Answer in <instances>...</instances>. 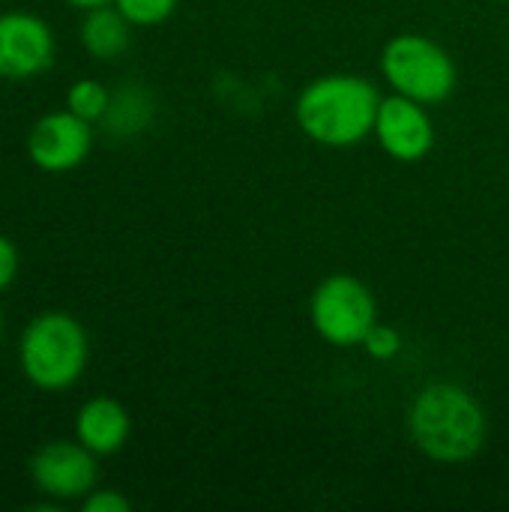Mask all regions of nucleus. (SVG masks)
<instances>
[{"instance_id": "obj_15", "label": "nucleus", "mask_w": 509, "mask_h": 512, "mask_svg": "<svg viewBox=\"0 0 509 512\" xmlns=\"http://www.w3.org/2000/svg\"><path fill=\"white\" fill-rule=\"evenodd\" d=\"M363 348H366V354H369L372 360L387 363V360H396V357H399V351H402V336H399V330H393V327H387V324L378 321V324L366 333Z\"/></svg>"}, {"instance_id": "obj_1", "label": "nucleus", "mask_w": 509, "mask_h": 512, "mask_svg": "<svg viewBox=\"0 0 509 512\" xmlns=\"http://www.w3.org/2000/svg\"><path fill=\"white\" fill-rule=\"evenodd\" d=\"M486 411L459 384H426L408 408L414 447L438 465H465L486 447Z\"/></svg>"}, {"instance_id": "obj_9", "label": "nucleus", "mask_w": 509, "mask_h": 512, "mask_svg": "<svg viewBox=\"0 0 509 512\" xmlns=\"http://www.w3.org/2000/svg\"><path fill=\"white\" fill-rule=\"evenodd\" d=\"M429 105L408 99L402 93L381 96L375 117V138L381 150L396 162H423L435 147V123L426 111Z\"/></svg>"}, {"instance_id": "obj_10", "label": "nucleus", "mask_w": 509, "mask_h": 512, "mask_svg": "<svg viewBox=\"0 0 509 512\" xmlns=\"http://www.w3.org/2000/svg\"><path fill=\"white\" fill-rule=\"evenodd\" d=\"M132 417L123 402L111 396L87 399L75 414V441L84 444L93 456H114L129 444Z\"/></svg>"}, {"instance_id": "obj_12", "label": "nucleus", "mask_w": 509, "mask_h": 512, "mask_svg": "<svg viewBox=\"0 0 509 512\" xmlns=\"http://www.w3.org/2000/svg\"><path fill=\"white\" fill-rule=\"evenodd\" d=\"M153 120V99L144 87H120L111 93V105L102 117V126L108 135L117 138H132L141 135Z\"/></svg>"}, {"instance_id": "obj_11", "label": "nucleus", "mask_w": 509, "mask_h": 512, "mask_svg": "<svg viewBox=\"0 0 509 512\" xmlns=\"http://www.w3.org/2000/svg\"><path fill=\"white\" fill-rule=\"evenodd\" d=\"M78 39L90 57L117 60L132 42V24L123 18V12L114 3L96 6V9L84 12L81 27H78Z\"/></svg>"}, {"instance_id": "obj_19", "label": "nucleus", "mask_w": 509, "mask_h": 512, "mask_svg": "<svg viewBox=\"0 0 509 512\" xmlns=\"http://www.w3.org/2000/svg\"><path fill=\"white\" fill-rule=\"evenodd\" d=\"M0 336H3V312H0Z\"/></svg>"}, {"instance_id": "obj_18", "label": "nucleus", "mask_w": 509, "mask_h": 512, "mask_svg": "<svg viewBox=\"0 0 509 512\" xmlns=\"http://www.w3.org/2000/svg\"><path fill=\"white\" fill-rule=\"evenodd\" d=\"M69 6H75V9H96V6H108V3H114V0H66Z\"/></svg>"}, {"instance_id": "obj_17", "label": "nucleus", "mask_w": 509, "mask_h": 512, "mask_svg": "<svg viewBox=\"0 0 509 512\" xmlns=\"http://www.w3.org/2000/svg\"><path fill=\"white\" fill-rule=\"evenodd\" d=\"M18 267H21V255H18L15 240H9L6 234H0V294L15 285Z\"/></svg>"}, {"instance_id": "obj_3", "label": "nucleus", "mask_w": 509, "mask_h": 512, "mask_svg": "<svg viewBox=\"0 0 509 512\" xmlns=\"http://www.w3.org/2000/svg\"><path fill=\"white\" fill-rule=\"evenodd\" d=\"M90 363V336L84 324L60 309L39 312L18 339V369L39 393L72 390Z\"/></svg>"}, {"instance_id": "obj_16", "label": "nucleus", "mask_w": 509, "mask_h": 512, "mask_svg": "<svg viewBox=\"0 0 509 512\" xmlns=\"http://www.w3.org/2000/svg\"><path fill=\"white\" fill-rule=\"evenodd\" d=\"M84 512H129L132 501L117 492V489H93L84 501H81Z\"/></svg>"}, {"instance_id": "obj_5", "label": "nucleus", "mask_w": 509, "mask_h": 512, "mask_svg": "<svg viewBox=\"0 0 509 512\" xmlns=\"http://www.w3.org/2000/svg\"><path fill=\"white\" fill-rule=\"evenodd\" d=\"M309 318L324 342L336 348H354L363 345L366 333L378 324V303L363 279L351 273H333L312 291Z\"/></svg>"}, {"instance_id": "obj_4", "label": "nucleus", "mask_w": 509, "mask_h": 512, "mask_svg": "<svg viewBox=\"0 0 509 512\" xmlns=\"http://www.w3.org/2000/svg\"><path fill=\"white\" fill-rule=\"evenodd\" d=\"M381 72L393 93L423 105H441L453 96L459 75L450 51L423 33H399L381 51Z\"/></svg>"}, {"instance_id": "obj_13", "label": "nucleus", "mask_w": 509, "mask_h": 512, "mask_svg": "<svg viewBox=\"0 0 509 512\" xmlns=\"http://www.w3.org/2000/svg\"><path fill=\"white\" fill-rule=\"evenodd\" d=\"M111 105V90L102 81L93 78H78L69 90H66V108L72 114H78L87 123H102L105 111Z\"/></svg>"}, {"instance_id": "obj_6", "label": "nucleus", "mask_w": 509, "mask_h": 512, "mask_svg": "<svg viewBox=\"0 0 509 512\" xmlns=\"http://www.w3.org/2000/svg\"><path fill=\"white\" fill-rule=\"evenodd\" d=\"M99 456H93L84 444L72 441H48L42 444L30 462L27 474L39 495L51 498L54 504L84 501L99 483Z\"/></svg>"}, {"instance_id": "obj_2", "label": "nucleus", "mask_w": 509, "mask_h": 512, "mask_svg": "<svg viewBox=\"0 0 509 512\" xmlns=\"http://www.w3.org/2000/svg\"><path fill=\"white\" fill-rule=\"evenodd\" d=\"M381 93L372 81L351 72H333L309 81L294 105L300 132L321 147H354L375 132Z\"/></svg>"}, {"instance_id": "obj_14", "label": "nucleus", "mask_w": 509, "mask_h": 512, "mask_svg": "<svg viewBox=\"0 0 509 512\" xmlns=\"http://www.w3.org/2000/svg\"><path fill=\"white\" fill-rule=\"evenodd\" d=\"M114 6L132 27H156L177 12L180 0H114Z\"/></svg>"}, {"instance_id": "obj_8", "label": "nucleus", "mask_w": 509, "mask_h": 512, "mask_svg": "<svg viewBox=\"0 0 509 512\" xmlns=\"http://www.w3.org/2000/svg\"><path fill=\"white\" fill-rule=\"evenodd\" d=\"M93 150V123L69 108L42 114L27 135V159L45 174H66L87 162Z\"/></svg>"}, {"instance_id": "obj_7", "label": "nucleus", "mask_w": 509, "mask_h": 512, "mask_svg": "<svg viewBox=\"0 0 509 512\" xmlns=\"http://www.w3.org/2000/svg\"><path fill=\"white\" fill-rule=\"evenodd\" d=\"M57 36L33 12H0V81H30L51 69Z\"/></svg>"}]
</instances>
